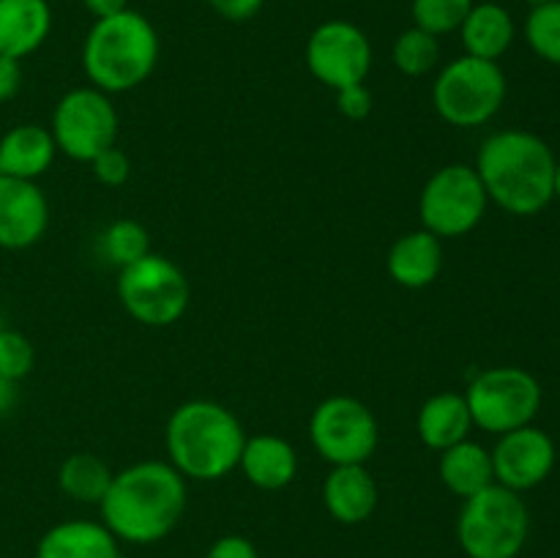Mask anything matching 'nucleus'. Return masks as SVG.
Masks as SVG:
<instances>
[{"label":"nucleus","instance_id":"obj_39","mask_svg":"<svg viewBox=\"0 0 560 558\" xmlns=\"http://www.w3.org/2000/svg\"><path fill=\"white\" fill-rule=\"evenodd\" d=\"M0 328H5V321H3V310H0Z\"/></svg>","mask_w":560,"mask_h":558},{"label":"nucleus","instance_id":"obj_33","mask_svg":"<svg viewBox=\"0 0 560 558\" xmlns=\"http://www.w3.org/2000/svg\"><path fill=\"white\" fill-rule=\"evenodd\" d=\"M206 3L228 22H246L262 9V0H206Z\"/></svg>","mask_w":560,"mask_h":558},{"label":"nucleus","instance_id":"obj_38","mask_svg":"<svg viewBox=\"0 0 560 558\" xmlns=\"http://www.w3.org/2000/svg\"><path fill=\"white\" fill-rule=\"evenodd\" d=\"M525 3H530V9H534V5H541V3H552V0H525Z\"/></svg>","mask_w":560,"mask_h":558},{"label":"nucleus","instance_id":"obj_27","mask_svg":"<svg viewBox=\"0 0 560 558\" xmlns=\"http://www.w3.org/2000/svg\"><path fill=\"white\" fill-rule=\"evenodd\" d=\"M525 42L541 60L560 66V0L530 9L525 20Z\"/></svg>","mask_w":560,"mask_h":558},{"label":"nucleus","instance_id":"obj_14","mask_svg":"<svg viewBox=\"0 0 560 558\" xmlns=\"http://www.w3.org/2000/svg\"><path fill=\"white\" fill-rule=\"evenodd\" d=\"M49 202L36 181L0 175V249L20 252L47 233Z\"/></svg>","mask_w":560,"mask_h":558},{"label":"nucleus","instance_id":"obj_9","mask_svg":"<svg viewBox=\"0 0 560 558\" xmlns=\"http://www.w3.org/2000/svg\"><path fill=\"white\" fill-rule=\"evenodd\" d=\"M470 419L479 430L503 435L534 425L541 408V386L523 367H490L476 372L465 388Z\"/></svg>","mask_w":560,"mask_h":558},{"label":"nucleus","instance_id":"obj_30","mask_svg":"<svg viewBox=\"0 0 560 558\" xmlns=\"http://www.w3.org/2000/svg\"><path fill=\"white\" fill-rule=\"evenodd\" d=\"M91 173L102 186L118 189V186H124L126 181H129L131 162H129V156H126L124 148L109 146V148H104L96 159H93Z\"/></svg>","mask_w":560,"mask_h":558},{"label":"nucleus","instance_id":"obj_28","mask_svg":"<svg viewBox=\"0 0 560 558\" xmlns=\"http://www.w3.org/2000/svg\"><path fill=\"white\" fill-rule=\"evenodd\" d=\"M474 3L476 0H413L410 14H413L416 27L441 38L446 33L459 31Z\"/></svg>","mask_w":560,"mask_h":558},{"label":"nucleus","instance_id":"obj_7","mask_svg":"<svg viewBox=\"0 0 560 558\" xmlns=\"http://www.w3.org/2000/svg\"><path fill=\"white\" fill-rule=\"evenodd\" d=\"M115 293L126 315L148 328L173 326L191 304V282L184 268L159 252L120 268Z\"/></svg>","mask_w":560,"mask_h":558},{"label":"nucleus","instance_id":"obj_19","mask_svg":"<svg viewBox=\"0 0 560 558\" xmlns=\"http://www.w3.org/2000/svg\"><path fill=\"white\" fill-rule=\"evenodd\" d=\"M58 156L47 126L16 124L0 137V175L3 178L36 181L52 167Z\"/></svg>","mask_w":560,"mask_h":558},{"label":"nucleus","instance_id":"obj_36","mask_svg":"<svg viewBox=\"0 0 560 558\" xmlns=\"http://www.w3.org/2000/svg\"><path fill=\"white\" fill-rule=\"evenodd\" d=\"M82 5H85L96 20H102V16H113L118 14V11L129 9V0H82Z\"/></svg>","mask_w":560,"mask_h":558},{"label":"nucleus","instance_id":"obj_6","mask_svg":"<svg viewBox=\"0 0 560 558\" xmlns=\"http://www.w3.org/2000/svg\"><path fill=\"white\" fill-rule=\"evenodd\" d=\"M509 82L501 63L459 55L438 71L432 82V107L457 129H476L498 115L506 102Z\"/></svg>","mask_w":560,"mask_h":558},{"label":"nucleus","instance_id":"obj_35","mask_svg":"<svg viewBox=\"0 0 560 558\" xmlns=\"http://www.w3.org/2000/svg\"><path fill=\"white\" fill-rule=\"evenodd\" d=\"M16 403H20V383L0 375V419H5L16 408Z\"/></svg>","mask_w":560,"mask_h":558},{"label":"nucleus","instance_id":"obj_25","mask_svg":"<svg viewBox=\"0 0 560 558\" xmlns=\"http://www.w3.org/2000/svg\"><path fill=\"white\" fill-rule=\"evenodd\" d=\"M98 249H102L104 260L120 271L151 252V233L137 219H115L98 235Z\"/></svg>","mask_w":560,"mask_h":558},{"label":"nucleus","instance_id":"obj_3","mask_svg":"<svg viewBox=\"0 0 560 558\" xmlns=\"http://www.w3.org/2000/svg\"><path fill=\"white\" fill-rule=\"evenodd\" d=\"M246 432L238 416L213 399H189L164 427L167 463L186 481H217L238 468Z\"/></svg>","mask_w":560,"mask_h":558},{"label":"nucleus","instance_id":"obj_21","mask_svg":"<svg viewBox=\"0 0 560 558\" xmlns=\"http://www.w3.org/2000/svg\"><path fill=\"white\" fill-rule=\"evenodd\" d=\"M416 432H419L421 443L438 454L470 438L474 419H470L465 394L438 392L430 399H424L419 416H416Z\"/></svg>","mask_w":560,"mask_h":558},{"label":"nucleus","instance_id":"obj_4","mask_svg":"<svg viewBox=\"0 0 560 558\" xmlns=\"http://www.w3.org/2000/svg\"><path fill=\"white\" fill-rule=\"evenodd\" d=\"M159 53L162 44L151 20L135 9H124L93 22L82 44V69L93 88L115 96L148 82Z\"/></svg>","mask_w":560,"mask_h":558},{"label":"nucleus","instance_id":"obj_8","mask_svg":"<svg viewBox=\"0 0 560 558\" xmlns=\"http://www.w3.org/2000/svg\"><path fill=\"white\" fill-rule=\"evenodd\" d=\"M490 197L474 164H443L427 178L419 195L421 228L438 239H463L485 219Z\"/></svg>","mask_w":560,"mask_h":558},{"label":"nucleus","instance_id":"obj_31","mask_svg":"<svg viewBox=\"0 0 560 558\" xmlns=\"http://www.w3.org/2000/svg\"><path fill=\"white\" fill-rule=\"evenodd\" d=\"M337 109L348 120H364L372 113V93L366 82L337 91Z\"/></svg>","mask_w":560,"mask_h":558},{"label":"nucleus","instance_id":"obj_15","mask_svg":"<svg viewBox=\"0 0 560 558\" xmlns=\"http://www.w3.org/2000/svg\"><path fill=\"white\" fill-rule=\"evenodd\" d=\"M381 490L366 465H331L323 479V507L337 523L361 525L375 514Z\"/></svg>","mask_w":560,"mask_h":558},{"label":"nucleus","instance_id":"obj_22","mask_svg":"<svg viewBox=\"0 0 560 558\" xmlns=\"http://www.w3.org/2000/svg\"><path fill=\"white\" fill-rule=\"evenodd\" d=\"M514 36H517L514 16L501 3H474V9L459 25L465 55L495 60V63L512 49Z\"/></svg>","mask_w":560,"mask_h":558},{"label":"nucleus","instance_id":"obj_16","mask_svg":"<svg viewBox=\"0 0 560 558\" xmlns=\"http://www.w3.org/2000/svg\"><path fill=\"white\" fill-rule=\"evenodd\" d=\"M238 470L257 490H284L299 476V452L288 438L273 435V432L246 435Z\"/></svg>","mask_w":560,"mask_h":558},{"label":"nucleus","instance_id":"obj_26","mask_svg":"<svg viewBox=\"0 0 560 558\" xmlns=\"http://www.w3.org/2000/svg\"><path fill=\"white\" fill-rule=\"evenodd\" d=\"M392 60L394 66H397L399 74L424 77L430 74L438 66V60H441V44H438V36H432V33L413 25L397 36L392 49Z\"/></svg>","mask_w":560,"mask_h":558},{"label":"nucleus","instance_id":"obj_24","mask_svg":"<svg viewBox=\"0 0 560 558\" xmlns=\"http://www.w3.org/2000/svg\"><path fill=\"white\" fill-rule=\"evenodd\" d=\"M115 470L93 452H74L60 463L58 487L77 503H102Z\"/></svg>","mask_w":560,"mask_h":558},{"label":"nucleus","instance_id":"obj_5","mask_svg":"<svg viewBox=\"0 0 560 558\" xmlns=\"http://www.w3.org/2000/svg\"><path fill=\"white\" fill-rule=\"evenodd\" d=\"M530 534L523 492L503 485L465 498L457 518V542L468 558H517Z\"/></svg>","mask_w":560,"mask_h":558},{"label":"nucleus","instance_id":"obj_32","mask_svg":"<svg viewBox=\"0 0 560 558\" xmlns=\"http://www.w3.org/2000/svg\"><path fill=\"white\" fill-rule=\"evenodd\" d=\"M206 558H260L255 542L241 534H224L208 547Z\"/></svg>","mask_w":560,"mask_h":558},{"label":"nucleus","instance_id":"obj_1","mask_svg":"<svg viewBox=\"0 0 560 558\" xmlns=\"http://www.w3.org/2000/svg\"><path fill=\"white\" fill-rule=\"evenodd\" d=\"M189 503L186 479L167 460H142L113 474L98 512L120 545H156L175 531Z\"/></svg>","mask_w":560,"mask_h":558},{"label":"nucleus","instance_id":"obj_20","mask_svg":"<svg viewBox=\"0 0 560 558\" xmlns=\"http://www.w3.org/2000/svg\"><path fill=\"white\" fill-rule=\"evenodd\" d=\"M52 31L47 0H0V55L22 60L44 47Z\"/></svg>","mask_w":560,"mask_h":558},{"label":"nucleus","instance_id":"obj_10","mask_svg":"<svg viewBox=\"0 0 560 558\" xmlns=\"http://www.w3.org/2000/svg\"><path fill=\"white\" fill-rule=\"evenodd\" d=\"M118 109L109 93L93 85L71 88L58 98L49 120L58 153L91 164L104 148L118 146Z\"/></svg>","mask_w":560,"mask_h":558},{"label":"nucleus","instance_id":"obj_18","mask_svg":"<svg viewBox=\"0 0 560 558\" xmlns=\"http://www.w3.org/2000/svg\"><path fill=\"white\" fill-rule=\"evenodd\" d=\"M36 558H120V542L102 520H63L44 531Z\"/></svg>","mask_w":560,"mask_h":558},{"label":"nucleus","instance_id":"obj_13","mask_svg":"<svg viewBox=\"0 0 560 558\" xmlns=\"http://www.w3.org/2000/svg\"><path fill=\"white\" fill-rule=\"evenodd\" d=\"M490 454L495 485L509 487L514 492L534 490L556 468V443L545 430L534 425L498 435V443L490 449Z\"/></svg>","mask_w":560,"mask_h":558},{"label":"nucleus","instance_id":"obj_2","mask_svg":"<svg viewBox=\"0 0 560 558\" xmlns=\"http://www.w3.org/2000/svg\"><path fill=\"white\" fill-rule=\"evenodd\" d=\"M474 167L490 202L514 217H536L556 197L558 159L534 131H495L481 142Z\"/></svg>","mask_w":560,"mask_h":558},{"label":"nucleus","instance_id":"obj_29","mask_svg":"<svg viewBox=\"0 0 560 558\" xmlns=\"http://www.w3.org/2000/svg\"><path fill=\"white\" fill-rule=\"evenodd\" d=\"M36 367V348L31 339L14 328H0V375L20 383Z\"/></svg>","mask_w":560,"mask_h":558},{"label":"nucleus","instance_id":"obj_12","mask_svg":"<svg viewBox=\"0 0 560 558\" xmlns=\"http://www.w3.org/2000/svg\"><path fill=\"white\" fill-rule=\"evenodd\" d=\"M310 74L334 93L366 82L372 69V42L348 20H326L310 33L304 49Z\"/></svg>","mask_w":560,"mask_h":558},{"label":"nucleus","instance_id":"obj_11","mask_svg":"<svg viewBox=\"0 0 560 558\" xmlns=\"http://www.w3.org/2000/svg\"><path fill=\"white\" fill-rule=\"evenodd\" d=\"M310 441L328 465H366L381 443V425L359 397L334 394L312 410Z\"/></svg>","mask_w":560,"mask_h":558},{"label":"nucleus","instance_id":"obj_23","mask_svg":"<svg viewBox=\"0 0 560 558\" xmlns=\"http://www.w3.org/2000/svg\"><path fill=\"white\" fill-rule=\"evenodd\" d=\"M438 476H441L443 487L463 501L487 490L490 485H495L490 449L470 441V438L443 449L441 460H438Z\"/></svg>","mask_w":560,"mask_h":558},{"label":"nucleus","instance_id":"obj_17","mask_svg":"<svg viewBox=\"0 0 560 558\" xmlns=\"http://www.w3.org/2000/svg\"><path fill=\"white\" fill-rule=\"evenodd\" d=\"M386 268L399 288H430L443 268V241L424 228L402 233L388 249Z\"/></svg>","mask_w":560,"mask_h":558},{"label":"nucleus","instance_id":"obj_34","mask_svg":"<svg viewBox=\"0 0 560 558\" xmlns=\"http://www.w3.org/2000/svg\"><path fill=\"white\" fill-rule=\"evenodd\" d=\"M22 88V66L20 60L0 55V104L11 102Z\"/></svg>","mask_w":560,"mask_h":558},{"label":"nucleus","instance_id":"obj_37","mask_svg":"<svg viewBox=\"0 0 560 558\" xmlns=\"http://www.w3.org/2000/svg\"><path fill=\"white\" fill-rule=\"evenodd\" d=\"M556 197L560 200V162H558V167H556Z\"/></svg>","mask_w":560,"mask_h":558}]
</instances>
